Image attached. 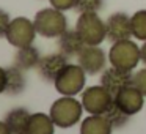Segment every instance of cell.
<instances>
[{
	"label": "cell",
	"mask_w": 146,
	"mask_h": 134,
	"mask_svg": "<svg viewBox=\"0 0 146 134\" xmlns=\"http://www.w3.org/2000/svg\"><path fill=\"white\" fill-rule=\"evenodd\" d=\"M83 111L85 109H83L82 101L76 99L74 96H61L52 103L49 115L54 120L55 126L66 129L79 123Z\"/></svg>",
	"instance_id": "1"
},
{
	"label": "cell",
	"mask_w": 146,
	"mask_h": 134,
	"mask_svg": "<svg viewBox=\"0 0 146 134\" xmlns=\"http://www.w3.org/2000/svg\"><path fill=\"white\" fill-rule=\"evenodd\" d=\"M141 62V51L140 46L132 40H123V41L111 43L108 51V63L123 71H133Z\"/></svg>",
	"instance_id": "2"
},
{
	"label": "cell",
	"mask_w": 146,
	"mask_h": 134,
	"mask_svg": "<svg viewBox=\"0 0 146 134\" xmlns=\"http://www.w3.org/2000/svg\"><path fill=\"white\" fill-rule=\"evenodd\" d=\"M36 33L44 38H58L61 33L68 30V19L64 16V11H60L57 8H42L35 14Z\"/></svg>",
	"instance_id": "3"
},
{
	"label": "cell",
	"mask_w": 146,
	"mask_h": 134,
	"mask_svg": "<svg viewBox=\"0 0 146 134\" xmlns=\"http://www.w3.org/2000/svg\"><path fill=\"white\" fill-rule=\"evenodd\" d=\"M86 84V73L79 63H68L54 80L55 90L61 96H76L83 92Z\"/></svg>",
	"instance_id": "4"
},
{
	"label": "cell",
	"mask_w": 146,
	"mask_h": 134,
	"mask_svg": "<svg viewBox=\"0 0 146 134\" xmlns=\"http://www.w3.org/2000/svg\"><path fill=\"white\" fill-rule=\"evenodd\" d=\"M76 30L85 44L90 46H101L104 40H107V30L105 22L99 17L98 13H82L76 22Z\"/></svg>",
	"instance_id": "5"
},
{
	"label": "cell",
	"mask_w": 146,
	"mask_h": 134,
	"mask_svg": "<svg viewBox=\"0 0 146 134\" xmlns=\"http://www.w3.org/2000/svg\"><path fill=\"white\" fill-rule=\"evenodd\" d=\"M36 35L38 33H36L33 21H30L29 17L19 16V17L11 19L5 38H7V41L11 46L19 49V48H25V46H32Z\"/></svg>",
	"instance_id": "6"
},
{
	"label": "cell",
	"mask_w": 146,
	"mask_h": 134,
	"mask_svg": "<svg viewBox=\"0 0 146 134\" xmlns=\"http://www.w3.org/2000/svg\"><path fill=\"white\" fill-rule=\"evenodd\" d=\"M113 103V95L104 85H91L82 92V104L88 114L104 115Z\"/></svg>",
	"instance_id": "7"
},
{
	"label": "cell",
	"mask_w": 146,
	"mask_h": 134,
	"mask_svg": "<svg viewBox=\"0 0 146 134\" xmlns=\"http://www.w3.org/2000/svg\"><path fill=\"white\" fill-rule=\"evenodd\" d=\"M107 60H108V54H105V51L101 46L86 44L82 49V52L77 55L79 65L90 76H96V74L102 73L107 68Z\"/></svg>",
	"instance_id": "8"
},
{
	"label": "cell",
	"mask_w": 146,
	"mask_h": 134,
	"mask_svg": "<svg viewBox=\"0 0 146 134\" xmlns=\"http://www.w3.org/2000/svg\"><path fill=\"white\" fill-rule=\"evenodd\" d=\"M105 30H107V40L110 43L129 40L132 36V25H130V16L123 11L113 13L105 21Z\"/></svg>",
	"instance_id": "9"
},
{
	"label": "cell",
	"mask_w": 146,
	"mask_h": 134,
	"mask_svg": "<svg viewBox=\"0 0 146 134\" xmlns=\"http://www.w3.org/2000/svg\"><path fill=\"white\" fill-rule=\"evenodd\" d=\"M113 99L126 114L130 115V117L138 114L143 109V106H145V95H143L135 85H132V84L127 85L126 88H123L119 93H116Z\"/></svg>",
	"instance_id": "10"
},
{
	"label": "cell",
	"mask_w": 146,
	"mask_h": 134,
	"mask_svg": "<svg viewBox=\"0 0 146 134\" xmlns=\"http://www.w3.org/2000/svg\"><path fill=\"white\" fill-rule=\"evenodd\" d=\"M132 84V71H123L115 66L105 68L101 74V85H104L113 95L119 93L123 88Z\"/></svg>",
	"instance_id": "11"
},
{
	"label": "cell",
	"mask_w": 146,
	"mask_h": 134,
	"mask_svg": "<svg viewBox=\"0 0 146 134\" xmlns=\"http://www.w3.org/2000/svg\"><path fill=\"white\" fill-rule=\"evenodd\" d=\"M66 65H68V57L63 55L61 52H57V54H49L41 57L36 68H38L41 79H44L46 82H54Z\"/></svg>",
	"instance_id": "12"
},
{
	"label": "cell",
	"mask_w": 146,
	"mask_h": 134,
	"mask_svg": "<svg viewBox=\"0 0 146 134\" xmlns=\"http://www.w3.org/2000/svg\"><path fill=\"white\" fill-rule=\"evenodd\" d=\"M85 46H86L85 41L82 40V36L79 35V32L76 29L74 30L68 29L64 33H61L58 36V51L63 55H66L68 58L77 57Z\"/></svg>",
	"instance_id": "13"
},
{
	"label": "cell",
	"mask_w": 146,
	"mask_h": 134,
	"mask_svg": "<svg viewBox=\"0 0 146 134\" xmlns=\"http://www.w3.org/2000/svg\"><path fill=\"white\" fill-rule=\"evenodd\" d=\"M113 126L105 115H91L86 117L80 125V134H111Z\"/></svg>",
	"instance_id": "14"
},
{
	"label": "cell",
	"mask_w": 146,
	"mask_h": 134,
	"mask_svg": "<svg viewBox=\"0 0 146 134\" xmlns=\"http://www.w3.org/2000/svg\"><path fill=\"white\" fill-rule=\"evenodd\" d=\"M39 60H41V55L39 51L35 46H25V48H19L14 55V66H17L22 71H29L33 68L38 66Z\"/></svg>",
	"instance_id": "15"
},
{
	"label": "cell",
	"mask_w": 146,
	"mask_h": 134,
	"mask_svg": "<svg viewBox=\"0 0 146 134\" xmlns=\"http://www.w3.org/2000/svg\"><path fill=\"white\" fill-rule=\"evenodd\" d=\"M30 114L27 109L24 107H16L13 111H10L5 117V123L10 126L13 134H25L27 128H29V121H30Z\"/></svg>",
	"instance_id": "16"
},
{
	"label": "cell",
	"mask_w": 146,
	"mask_h": 134,
	"mask_svg": "<svg viewBox=\"0 0 146 134\" xmlns=\"http://www.w3.org/2000/svg\"><path fill=\"white\" fill-rule=\"evenodd\" d=\"M27 134H55V123L47 114H42V112L32 114Z\"/></svg>",
	"instance_id": "17"
},
{
	"label": "cell",
	"mask_w": 146,
	"mask_h": 134,
	"mask_svg": "<svg viewBox=\"0 0 146 134\" xmlns=\"http://www.w3.org/2000/svg\"><path fill=\"white\" fill-rule=\"evenodd\" d=\"M25 90V76L24 71L19 70L17 66L7 68V90L5 93L10 96H16Z\"/></svg>",
	"instance_id": "18"
},
{
	"label": "cell",
	"mask_w": 146,
	"mask_h": 134,
	"mask_svg": "<svg viewBox=\"0 0 146 134\" xmlns=\"http://www.w3.org/2000/svg\"><path fill=\"white\" fill-rule=\"evenodd\" d=\"M105 117H107V120L111 123V126H113V129H119V128H124L127 123H129V118L130 115L126 114V112L123 111V109L119 107V106L115 103H111L110 106H108V109L105 111Z\"/></svg>",
	"instance_id": "19"
},
{
	"label": "cell",
	"mask_w": 146,
	"mask_h": 134,
	"mask_svg": "<svg viewBox=\"0 0 146 134\" xmlns=\"http://www.w3.org/2000/svg\"><path fill=\"white\" fill-rule=\"evenodd\" d=\"M132 36L140 41H146V10H138L130 16Z\"/></svg>",
	"instance_id": "20"
},
{
	"label": "cell",
	"mask_w": 146,
	"mask_h": 134,
	"mask_svg": "<svg viewBox=\"0 0 146 134\" xmlns=\"http://www.w3.org/2000/svg\"><path fill=\"white\" fill-rule=\"evenodd\" d=\"M102 8V0H76L74 10L82 13H98Z\"/></svg>",
	"instance_id": "21"
},
{
	"label": "cell",
	"mask_w": 146,
	"mask_h": 134,
	"mask_svg": "<svg viewBox=\"0 0 146 134\" xmlns=\"http://www.w3.org/2000/svg\"><path fill=\"white\" fill-rule=\"evenodd\" d=\"M132 85H135L143 95L146 96V68L132 73Z\"/></svg>",
	"instance_id": "22"
},
{
	"label": "cell",
	"mask_w": 146,
	"mask_h": 134,
	"mask_svg": "<svg viewBox=\"0 0 146 134\" xmlns=\"http://www.w3.org/2000/svg\"><path fill=\"white\" fill-rule=\"evenodd\" d=\"M50 7L57 8L60 11H68V10H74L76 7V0H49Z\"/></svg>",
	"instance_id": "23"
},
{
	"label": "cell",
	"mask_w": 146,
	"mask_h": 134,
	"mask_svg": "<svg viewBox=\"0 0 146 134\" xmlns=\"http://www.w3.org/2000/svg\"><path fill=\"white\" fill-rule=\"evenodd\" d=\"M10 22H11L10 14L0 8V38H5L7 36V30L10 27Z\"/></svg>",
	"instance_id": "24"
},
{
	"label": "cell",
	"mask_w": 146,
	"mask_h": 134,
	"mask_svg": "<svg viewBox=\"0 0 146 134\" xmlns=\"http://www.w3.org/2000/svg\"><path fill=\"white\" fill-rule=\"evenodd\" d=\"M7 90V68L0 66V95Z\"/></svg>",
	"instance_id": "25"
},
{
	"label": "cell",
	"mask_w": 146,
	"mask_h": 134,
	"mask_svg": "<svg viewBox=\"0 0 146 134\" xmlns=\"http://www.w3.org/2000/svg\"><path fill=\"white\" fill-rule=\"evenodd\" d=\"M0 134H13V133H11V129H10V126L5 123V120L0 121Z\"/></svg>",
	"instance_id": "26"
},
{
	"label": "cell",
	"mask_w": 146,
	"mask_h": 134,
	"mask_svg": "<svg viewBox=\"0 0 146 134\" xmlns=\"http://www.w3.org/2000/svg\"><path fill=\"white\" fill-rule=\"evenodd\" d=\"M140 51H141V62L146 65V41H143V46L140 48Z\"/></svg>",
	"instance_id": "27"
},
{
	"label": "cell",
	"mask_w": 146,
	"mask_h": 134,
	"mask_svg": "<svg viewBox=\"0 0 146 134\" xmlns=\"http://www.w3.org/2000/svg\"><path fill=\"white\" fill-rule=\"evenodd\" d=\"M25 134H27V133H25Z\"/></svg>",
	"instance_id": "28"
}]
</instances>
